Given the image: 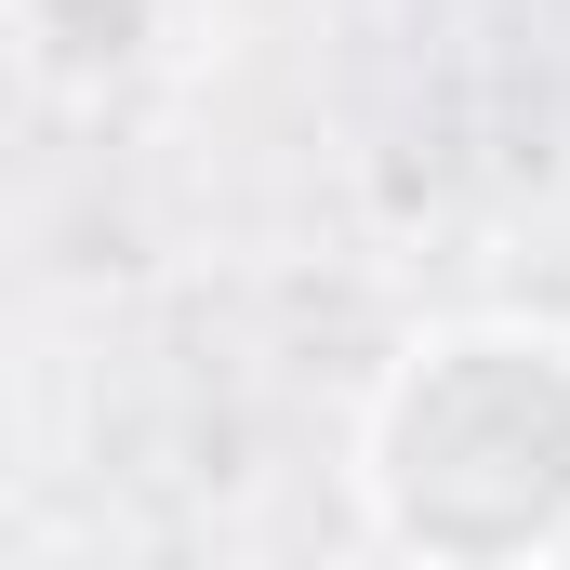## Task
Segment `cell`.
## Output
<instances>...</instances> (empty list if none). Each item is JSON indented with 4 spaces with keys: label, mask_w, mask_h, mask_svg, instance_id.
<instances>
[{
    "label": "cell",
    "mask_w": 570,
    "mask_h": 570,
    "mask_svg": "<svg viewBox=\"0 0 570 570\" xmlns=\"http://www.w3.org/2000/svg\"><path fill=\"white\" fill-rule=\"evenodd\" d=\"M358 518L399 558L518 570L570 531V318H438L358 399Z\"/></svg>",
    "instance_id": "obj_1"
},
{
    "label": "cell",
    "mask_w": 570,
    "mask_h": 570,
    "mask_svg": "<svg viewBox=\"0 0 570 570\" xmlns=\"http://www.w3.org/2000/svg\"><path fill=\"white\" fill-rule=\"evenodd\" d=\"M558 570H570V531H558Z\"/></svg>",
    "instance_id": "obj_2"
}]
</instances>
